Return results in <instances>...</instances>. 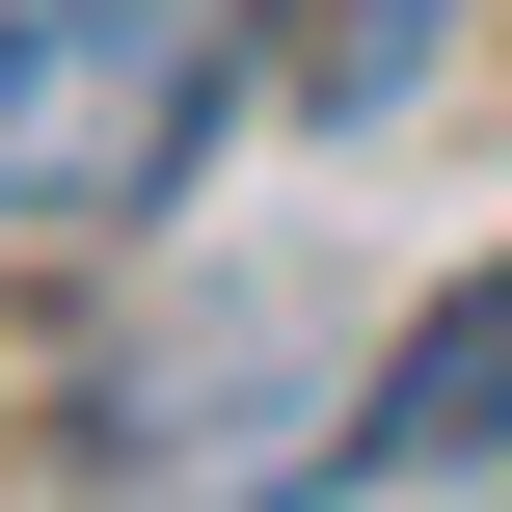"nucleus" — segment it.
<instances>
[{
  "label": "nucleus",
  "instance_id": "obj_1",
  "mask_svg": "<svg viewBox=\"0 0 512 512\" xmlns=\"http://www.w3.org/2000/svg\"><path fill=\"white\" fill-rule=\"evenodd\" d=\"M270 81V0H0V243H135Z\"/></svg>",
  "mask_w": 512,
  "mask_h": 512
},
{
  "label": "nucleus",
  "instance_id": "obj_2",
  "mask_svg": "<svg viewBox=\"0 0 512 512\" xmlns=\"http://www.w3.org/2000/svg\"><path fill=\"white\" fill-rule=\"evenodd\" d=\"M297 512H512V270L405 324V378L351 405V459H324Z\"/></svg>",
  "mask_w": 512,
  "mask_h": 512
}]
</instances>
